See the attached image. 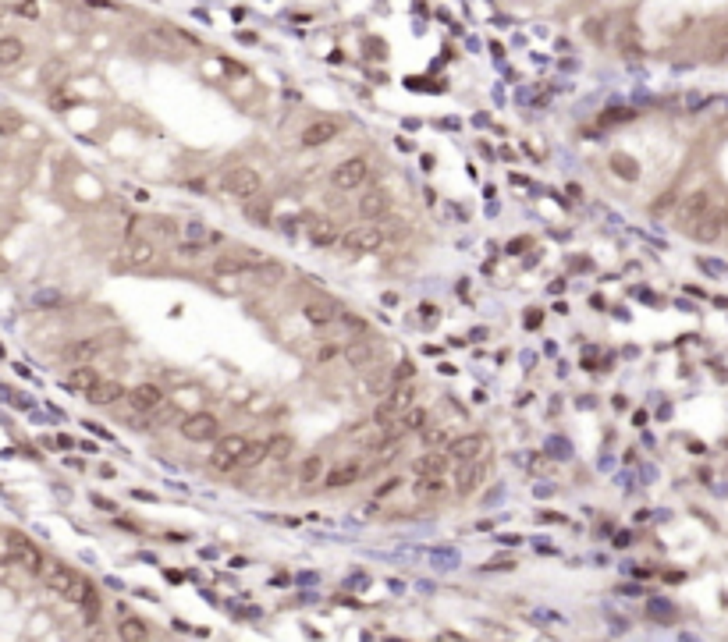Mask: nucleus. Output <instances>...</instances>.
I'll list each match as a JSON object with an SVG mask.
<instances>
[{"label":"nucleus","instance_id":"obj_26","mask_svg":"<svg viewBox=\"0 0 728 642\" xmlns=\"http://www.w3.org/2000/svg\"><path fill=\"white\" fill-rule=\"evenodd\" d=\"M25 57V43L18 36H0V68H15Z\"/></svg>","mask_w":728,"mask_h":642},{"label":"nucleus","instance_id":"obj_21","mask_svg":"<svg viewBox=\"0 0 728 642\" xmlns=\"http://www.w3.org/2000/svg\"><path fill=\"white\" fill-rule=\"evenodd\" d=\"M125 390H128V387H121L117 380H96V387H93V390H85V401L103 408V405L121 401V397H125Z\"/></svg>","mask_w":728,"mask_h":642},{"label":"nucleus","instance_id":"obj_11","mask_svg":"<svg viewBox=\"0 0 728 642\" xmlns=\"http://www.w3.org/2000/svg\"><path fill=\"white\" fill-rule=\"evenodd\" d=\"M483 479H487V465H483V458H480V462H462V469L455 472V494H459V497L476 494L480 486H483Z\"/></svg>","mask_w":728,"mask_h":642},{"label":"nucleus","instance_id":"obj_32","mask_svg":"<svg viewBox=\"0 0 728 642\" xmlns=\"http://www.w3.org/2000/svg\"><path fill=\"white\" fill-rule=\"evenodd\" d=\"M291 437H270L266 440V458H278V462H285V458L291 454Z\"/></svg>","mask_w":728,"mask_h":642},{"label":"nucleus","instance_id":"obj_8","mask_svg":"<svg viewBox=\"0 0 728 642\" xmlns=\"http://www.w3.org/2000/svg\"><path fill=\"white\" fill-rule=\"evenodd\" d=\"M246 447H249V437L228 433V437L217 440L214 454H210V465H214L217 472H235L238 469V458H242V451H246Z\"/></svg>","mask_w":728,"mask_h":642},{"label":"nucleus","instance_id":"obj_16","mask_svg":"<svg viewBox=\"0 0 728 642\" xmlns=\"http://www.w3.org/2000/svg\"><path fill=\"white\" fill-rule=\"evenodd\" d=\"M707 209H711V189H693V192L679 202V224L689 227L693 220H700Z\"/></svg>","mask_w":728,"mask_h":642},{"label":"nucleus","instance_id":"obj_1","mask_svg":"<svg viewBox=\"0 0 728 642\" xmlns=\"http://www.w3.org/2000/svg\"><path fill=\"white\" fill-rule=\"evenodd\" d=\"M43 582H46V589H53L60 600H71V603H78L82 596H85V589H89V582L75 571V568H68V564H60V561H50V564H43Z\"/></svg>","mask_w":728,"mask_h":642},{"label":"nucleus","instance_id":"obj_34","mask_svg":"<svg viewBox=\"0 0 728 642\" xmlns=\"http://www.w3.org/2000/svg\"><path fill=\"white\" fill-rule=\"evenodd\" d=\"M117 635H121V639H146L149 628H146L139 618H125V621H121V628H117Z\"/></svg>","mask_w":728,"mask_h":642},{"label":"nucleus","instance_id":"obj_30","mask_svg":"<svg viewBox=\"0 0 728 642\" xmlns=\"http://www.w3.org/2000/svg\"><path fill=\"white\" fill-rule=\"evenodd\" d=\"M611 171H615L618 177H625V181H636V177H640V164H636L632 157H625V153H615V157H611Z\"/></svg>","mask_w":728,"mask_h":642},{"label":"nucleus","instance_id":"obj_46","mask_svg":"<svg viewBox=\"0 0 728 642\" xmlns=\"http://www.w3.org/2000/svg\"><path fill=\"white\" fill-rule=\"evenodd\" d=\"M540 522H555V526H565V514H558V511H540Z\"/></svg>","mask_w":728,"mask_h":642},{"label":"nucleus","instance_id":"obj_6","mask_svg":"<svg viewBox=\"0 0 728 642\" xmlns=\"http://www.w3.org/2000/svg\"><path fill=\"white\" fill-rule=\"evenodd\" d=\"M409 405H416V383H398V387H391L387 397H384V401L377 405V412H373V422L384 426V422H391L394 415H402Z\"/></svg>","mask_w":728,"mask_h":642},{"label":"nucleus","instance_id":"obj_27","mask_svg":"<svg viewBox=\"0 0 728 642\" xmlns=\"http://www.w3.org/2000/svg\"><path fill=\"white\" fill-rule=\"evenodd\" d=\"M373 355H377V352H373V345H370V341H362V338H359V341H352V345L345 348V358H348V365H355V370H366V365L373 362Z\"/></svg>","mask_w":728,"mask_h":642},{"label":"nucleus","instance_id":"obj_14","mask_svg":"<svg viewBox=\"0 0 728 642\" xmlns=\"http://www.w3.org/2000/svg\"><path fill=\"white\" fill-rule=\"evenodd\" d=\"M132 412H157L164 405V390L157 383H135L132 390H125Z\"/></svg>","mask_w":728,"mask_h":642},{"label":"nucleus","instance_id":"obj_43","mask_svg":"<svg viewBox=\"0 0 728 642\" xmlns=\"http://www.w3.org/2000/svg\"><path fill=\"white\" fill-rule=\"evenodd\" d=\"M185 234H189V238H196V241H206V224L192 217V220L185 224Z\"/></svg>","mask_w":728,"mask_h":642},{"label":"nucleus","instance_id":"obj_42","mask_svg":"<svg viewBox=\"0 0 728 642\" xmlns=\"http://www.w3.org/2000/svg\"><path fill=\"white\" fill-rule=\"evenodd\" d=\"M622 46H625V53H629V57H636V53H640V40H636V28H625V36H622Z\"/></svg>","mask_w":728,"mask_h":642},{"label":"nucleus","instance_id":"obj_57","mask_svg":"<svg viewBox=\"0 0 728 642\" xmlns=\"http://www.w3.org/2000/svg\"><path fill=\"white\" fill-rule=\"evenodd\" d=\"M100 476L103 479H114V465H100Z\"/></svg>","mask_w":728,"mask_h":642},{"label":"nucleus","instance_id":"obj_13","mask_svg":"<svg viewBox=\"0 0 728 642\" xmlns=\"http://www.w3.org/2000/svg\"><path fill=\"white\" fill-rule=\"evenodd\" d=\"M341 132V125L338 121H327V117H320V121H310L306 128H302V135H298V142L306 146V149H316V146H327V142H335V135Z\"/></svg>","mask_w":728,"mask_h":642},{"label":"nucleus","instance_id":"obj_3","mask_svg":"<svg viewBox=\"0 0 728 642\" xmlns=\"http://www.w3.org/2000/svg\"><path fill=\"white\" fill-rule=\"evenodd\" d=\"M4 554H8V561L22 564L25 571H33V575H40L43 564H46V557L36 550V543L28 536H22V532H4Z\"/></svg>","mask_w":728,"mask_h":642},{"label":"nucleus","instance_id":"obj_12","mask_svg":"<svg viewBox=\"0 0 728 642\" xmlns=\"http://www.w3.org/2000/svg\"><path fill=\"white\" fill-rule=\"evenodd\" d=\"M302 220H306V238L313 241L316 249H330V245H338L341 241V234H338V227H335L330 217H302Z\"/></svg>","mask_w":728,"mask_h":642},{"label":"nucleus","instance_id":"obj_48","mask_svg":"<svg viewBox=\"0 0 728 642\" xmlns=\"http://www.w3.org/2000/svg\"><path fill=\"white\" fill-rule=\"evenodd\" d=\"M441 440H448V430H434V433H427V447H434V444H441Z\"/></svg>","mask_w":728,"mask_h":642},{"label":"nucleus","instance_id":"obj_55","mask_svg":"<svg viewBox=\"0 0 728 642\" xmlns=\"http://www.w3.org/2000/svg\"><path fill=\"white\" fill-rule=\"evenodd\" d=\"M526 327H540V313H526Z\"/></svg>","mask_w":728,"mask_h":642},{"label":"nucleus","instance_id":"obj_47","mask_svg":"<svg viewBox=\"0 0 728 642\" xmlns=\"http://www.w3.org/2000/svg\"><path fill=\"white\" fill-rule=\"evenodd\" d=\"M526 245H530V238H515L511 245H508V252H511V256H519V252H526Z\"/></svg>","mask_w":728,"mask_h":642},{"label":"nucleus","instance_id":"obj_24","mask_svg":"<svg viewBox=\"0 0 728 642\" xmlns=\"http://www.w3.org/2000/svg\"><path fill=\"white\" fill-rule=\"evenodd\" d=\"M302 316H306L313 327H327V323H335L341 316L338 305H330V302H306L302 305Z\"/></svg>","mask_w":728,"mask_h":642},{"label":"nucleus","instance_id":"obj_41","mask_svg":"<svg viewBox=\"0 0 728 642\" xmlns=\"http://www.w3.org/2000/svg\"><path fill=\"white\" fill-rule=\"evenodd\" d=\"M548 454H551V458H572V447H568V440H558V437H555V440L548 444Z\"/></svg>","mask_w":728,"mask_h":642},{"label":"nucleus","instance_id":"obj_38","mask_svg":"<svg viewBox=\"0 0 728 642\" xmlns=\"http://www.w3.org/2000/svg\"><path fill=\"white\" fill-rule=\"evenodd\" d=\"M178 252L185 256V259H196V256H203V252H206V241L189 238V241H181V245H178Z\"/></svg>","mask_w":728,"mask_h":642},{"label":"nucleus","instance_id":"obj_28","mask_svg":"<svg viewBox=\"0 0 728 642\" xmlns=\"http://www.w3.org/2000/svg\"><path fill=\"white\" fill-rule=\"evenodd\" d=\"M398 422L405 426V433L427 430V426H430V412H427V408H416V405H409V408L402 412V419H398Z\"/></svg>","mask_w":728,"mask_h":642},{"label":"nucleus","instance_id":"obj_2","mask_svg":"<svg viewBox=\"0 0 728 642\" xmlns=\"http://www.w3.org/2000/svg\"><path fill=\"white\" fill-rule=\"evenodd\" d=\"M270 259L256 249H238V252H224L214 259V277H249L253 270H266Z\"/></svg>","mask_w":728,"mask_h":642},{"label":"nucleus","instance_id":"obj_22","mask_svg":"<svg viewBox=\"0 0 728 642\" xmlns=\"http://www.w3.org/2000/svg\"><path fill=\"white\" fill-rule=\"evenodd\" d=\"M412 494L419 501H441V497H448V476H416Z\"/></svg>","mask_w":728,"mask_h":642},{"label":"nucleus","instance_id":"obj_18","mask_svg":"<svg viewBox=\"0 0 728 642\" xmlns=\"http://www.w3.org/2000/svg\"><path fill=\"white\" fill-rule=\"evenodd\" d=\"M103 348H107L103 338H82V341H71V345H65V362L85 365V362H93L96 355H103Z\"/></svg>","mask_w":728,"mask_h":642},{"label":"nucleus","instance_id":"obj_5","mask_svg":"<svg viewBox=\"0 0 728 642\" xmlns=\"http://www.w3.org/2000/svg\"><path fill=\"white\" fill-rule=\"evenodd\" d=\"M366 177H370V160L366 157H348L330 171V185L338 192H359L366 185Z\"/></svg>","mask_w":728,"mask_h":642},{"label":"nucleus","instance_id":"obj_49","mask_svg":"<svg viewBox=\"0 0 728 642\" xmlns=\"http://www.w3.org/2000/svg\"><path fill=\"white\" fill-rule=\"evenodd\" d=\"M511 564H515L511 557H494V561L487 564V571H498V568H511Z\"/></svg>","mask_w":728,"mask_h":642},{"label":"nucleus","instance_id":"obj_10","mask_svg":"<svg viewBox=\"0 0 728 642\" xmlns=\"http://www.w3.org/2000/svg\"><path fill=\"white\" fill-rule=\"evenodd\" d=\"M487 447H491V440L483 437V433H469V437L451 440L448 458H455V462H480V458L487 454Z\"/></svg>","mask_w":728,"mask_h":642},{"label":"nucleus","instance_id":"obj_37","mask_svg":"<svg viewBox=\"0 0 728 642\" xmlns=\"http://www.w3.org/2000/svg\"><path fill=\"white\" fill-rule=\"evenodd\" d=\"M149 227H153L157 234H164V238H174L178 234V224L171 217H149Z\"/></svg>","mask_w":728,"mask_h":642},{"label":"nucleus","instance_id":"obj_25","mask_svg":"<svg viewBox=\"0 0 728 642\" xmlns=\"http://www.w3.org/2000/svg\"><path fill=\"white\" fill-rule=\"evenodd\" d=\"M412 472L416 476H448V454H423L412 462Z\"/></svg>","mask_w":728,"mask_h":642},{"label":"nucleus","instance_id":"obj_29","mask_svg":"<svg viewBox=\"0 0 728 642\" xmlns=\"http://www.w3.org/2000/svg\"><path fill=\"white\" fill-rule=\"evenodd\" d=\"M320 479H323V462H320V454H310L306 462H302V469H298V483L302 486H313Z\"/></svg>","mask_w":728,"mask_h":642},{"label":"nucleus","instance_id":"obj_51","mask_svg":"<svg viewBox=\"0 0 728 642\" xmlns=\"http://www.w3.org/2000/svg\"><path fill=\"white\" fill-rule=\"evenodd\" d=\"M135 501H149V504H157V494H149V490H132Z\"/></svg>","mask_w":728,"mask_h":642},{"label":"nucleus","instance_id":"obj_23","mask_svg":"<svg viewBox=\"0 0 728 642\" xmlns=\"http://www.w3.org/2000/svg\"><path fill=\"white\" fill-rule=\"evenodd\" d=\"M96 380H100V373L85 362V365H71V373H68L65 387H68L71 394H85V390H93V387H96Z\"/></svg>","mask_w":728,"mask_h":642},{"label":"nucleus","instance_id":"obj_39","mask_svg":"<svg viewBox=\"0 0 728 642\" xmlns=\"http://www.w3.org/2000/svg\"><path fill=\"white\" fill-rule=\"evenodd\" d=\"M650 614H654V621H675V610L668 603H661V600L650 603Z\"/></svg>","mask_w":728,"mask_h":642},{"label":"nucleus","instance_id":"obj_53","mask_svg":"<svg viewBox=\"0 0 728 642\" xmlns=\"http://www.w3.org/2000/svg\"><path fill=\"white\" fill-rule=\"evenodd\" d=\"M473 338H476V341H487V338H491V330H487V327H476V330H473Z\"/></svg>","mask_w":728,"mask_h":642},{"label":"nucleus","instance_id":"obj_35","mask_svg":"<svg viewBox=\"0 0 728 642\" xmlns=\"http://www.w3.org/2000/svg\"><path fill=\"white\" fill-rule=\"evenodd\" d=\"M18 132H22V114L0 110V135H18Z\"/></svg>","mask_w":728,"mask_h":642},{"label":"nucleus","instance_id":"obj_9","mask_svg":"<svg viewBox=\"0 0 728 642\" xmlns=\"http://www.w3.org/2000/svg\"><path fill=\"white\" fill-rule=\"evenodd\" d=\"M384 241H387V234H384L380 227H373V224H366V227H352V231L341 234V245H345L348 252H377V249H384Z\"/></svg>","mask_w":728,"mask_h":642},{"label":"nucleus","instance_id":"obj_54","mask_svg":"<svg viewBox=\"0 0 728 642\" xmlns=\"http://www.w3.org/2000/svg\"><path fill=\"white\" fill-rule=\"evenodd\" d=\"M398 486H402V479H391V483L380 486V494H391V490H398Z\"/></svg>","mask_w":728,"mask_h":642},{"label":"nucleus","instance_id":"obj_36","mask_svg":"<svg viewBox=\"0 0 728 642\" xmlns=\"http://www.w3.org/2000/svg\"><path fill=\"white\" fill-rule=\"evenodd\" d=\"M28 305H33V309H57V305H60V291H36Z\"/></svg>","mask_w":728,"mask_h":642},{"label":"nucleus","instance_id":"obj_44","mask_svg":"<svg viewBox=\"0 0 728 642\" xmlns=\"http://www.w3.org/2000/svg\"><path fill=\"white\" fill-rule=\"evenodd\" d=\"M338 355H341L338 345H323V348L316 352V362H330V358H338Z\"/></svg>","mask_w":728,"mask_h":642},{"label":"nucleus","instance_id":"obj_50","mask_svg":"<svg viewBox=\"0 0 728 642\" xmlns=\"http://www.w3.org/2000/svg\"><path fill=\"white\" fill-rule=\"evenodd\" d=\"M586 36H593V40H600V18H593V21H586Z\"/></svg>","mask_w":728,"mask_h":642},{"label":"nucleus","instance_id":"obj_33","mask_svg":"<svg viewBox=\"0 0 728 642\" xmlns=\"http://www.w3.org/2000/svg\"><path fill=\"white\" fill-rule=\"evenodd\" d=\"M246 217H249L253 224H263V227H266V224H270V206H266V202H256V196H253V199H246Z\"/></svg>","mask_w":728,"mask_h":642},{"label":"nucleus","instance_id":"obj_58","mask_svg":"<svg viewBox=\"0 0 728 642\" xmlns=\"http://www.w3.org/2000/svg\"><path fill=\"white\" fill-rule=\"evenodd\" d=\"M4 270H8V263H4V259H0V273H4Z\"/></svg>","mask_w":728,"mask_h":642},{"label":"nucleus","instance_id":"obj_4","mask_svg":"<svg viewBox=\"0 0 728 642\" xmlns=\"http://www.w3.org/2000/svg\"><path fill=\"white\" fill-rule=\"evenodd\" d=\"M260 189H263V177L256 167H231L221 177V192L231 199H253V196H260Z\"/></svg>","mask_w":728,"mask_h":642},{"label":"nucleus","instance_id":"obj_31","mask_svg":"<svg viewBox=\"0 0 728 642\" xmlns=\"http://www.w3.org/2000/svg\"><path fill=\"white\" fill-rule=\"evenodd\" d=\"M266 458V444H260V440H249V447L242 451V458H238V469H256L260 462Z\"/></svg>","mask_w":728,"mask_h":642},{"label":"nucleus","instance_id":"obj_56","mask_svg":"<svg viewBox=\"0 0 728 642\" xmlns=\"http://www.w3.org/2000/svg\"><path fill=\"white\" fill-rule=\"evenodd\" d=\"M78 447H82V451H89V454H96V451H100V447H96V444H93V440H82V444H78Z\"/></svg>","mask_w":728,"mask_h":642},{"label":"nucleus","instance_id":"obj_45","mask_svg":"<svg viewBox=\"0 0 728 642\" xmlns=\"http://www.w3.org/2000/svg\"><path fill=\"white\" fill-rule=\"evenodd\" d=\"M89 501H93V504H96L100 511H117V504H114V501H107V497H100V494H93V497H89Z\"/></svg>","mask_w":728,"mask_h":642},{"label":"nucleus","instance_id":"obj_7","mask_svg":"<svg viewBox=\"0 0 728 642\" xmlns=\"http://www.w3.org/2000/svg\"><path fill=\"white\" fill-rule=\"evenodd\" d=\"M221 433V419L214 412H192V415H181V437L192 440V444H206V440H217Z\"/></svg>","mask_w":728,"mask_h":642},{"label":"nucleus","instance_id":"obj_40","mask_svg":"<svg viewBox=\"0 0 728 642\" xmlns=\"http://www.w3.org/2000/svg\"><path fill=\"white\" fill-rule=\"evenodd\" d=\"M22 18H28V21H36L40 18V0H18V8H15Z\"/></svg>","mask_w":728,"mask_h":642},{"label":"nucleus","instance_id":"obj_15","mask_svg":"<svg viewBox=\"0 0 728 642\" xmlns=\"http://www.w3.org/2000/svg\"><path fill=\"white\" fill-rule=\"evenodd\" d=\"M362 462H341V465H335V469H323V486L327 490H345V486H352V483H359L362 479Z\"/></svg>","mask_w":728,"mask_h":642},{"label":"nucleus","instance_id":"obj_19","mask_svg":"<svg viewBox=\"0 0 728 642\" xmlns=\"http://www.w3.org/2000/svg\"><path fill=\"white\" fill-rule=\"evenodd\" d=\"M696 241H704V245H711V241H718L721 238V231H725V217L721 213H714V209H707L700 220H693L689 227H686Z\"/></svg>","mask_w":728,"mask_h":642},{"label":"nucleus","instance_id":"obj_20","mask_svg":"<svg viewBox=\"0 0 728 642\" xmlns=\"http://www.w3.org/2000/svg\"><path fill=\"white\" fill-rule=\"evenodd\" d=\"M125 263L142 270V266H153L157 263V245L149 238H132L128 245H125Z\"/></svg>","mask_w":728,"mask_h":642},{"label":"nucleus","instance_id":"obj_17","mask_svg":"<svg viewBox=\"0 0 728 642\" xmlns=\"http://www.w3.org/2000/svg\"><path fill=\"white\" fill-rule=\"evenodd\" d=\"M391 209V192L387 189H366L359 196V217L362 220H380Z\"/></svg>","mask_w":728,"mask_h":642},{"label":"nucleus","instance_id":"obj_52","mask_svg":"<svg viewBox=\"0 0 728 642\" xmlns=\"http://www.w3.org/2000/svg\"><path fill=\"white\" fill-rule=\"evenodd\" d=\"M341 320H345V323H348V327H355V330H366V323H362V320H359V316H352V313H345V316H341Z\"/></svg>","mask_w":728,"mask_h":642}]
</instances>
